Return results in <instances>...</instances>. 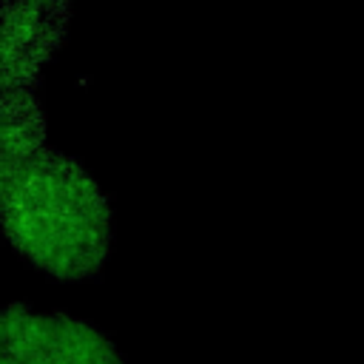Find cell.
<instances>
[{
  "label": "cell",
  "instance_id": "cell-4",
  "mask_svg": "<svg viewBox=\"0 0 364 364\" xmlns=\"http://www.w3.org/2000/svg\"><path fill=\"white\" fill-rule=\"evenodd\" d=\"M46 114L34 91H3V136L0 165L17 162L46 148Z\"/></svg>",
  "mask_w": 364,
  "mask_h": 364
},
{
  "label": "cell",
  "instance_id": "cell-3",
  "mask_svg": "<svg viewBox=\"0 0 364 364\" xmlns=\"http://www.w3.org/2000/svg\"><path fill=\"white\" fill-rule=\"evenodd\" d=\"M71 20V0H3V91H34Z\"/></svg>",
  "mask_w": 364,
  "mask_h": 364
},
{
  "label": "cell",
  "instance_id": "cell-1",
  "mask_svg": "<svg viewBox=\"0 0 364 364\" xmlns=\"http://www.w3.org/2000/svg\"><path fill=\"white\" fill-rule=\"evenodd\" d=\"M0 179L3 228L28 264L60 282H85L105 267L114 210L77 159L40 148L0 165Z\"/></svg>",
  "mask_w": 364,
  "mask_h": 364
},
{
  "label": "cell",
  "instance_id": "cell-2",
  "mask_svg": "<svg viewBox=\"0 0 364 364\" xmlns=\"http://www.w3.org/2000/svg\"><path fill=\"white\" fill-rule=\"evenodd\" d=\"M0 364H125L94 324L9 304L0 318Z\"/></svg>",
  "mask_w": 364,
  "mask_h": 364
}]
</instances>
